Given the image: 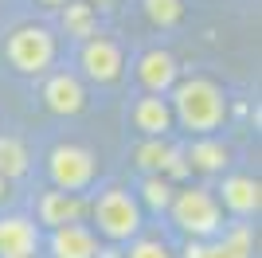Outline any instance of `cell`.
<instances>
[{
  "instance_id": "obj_11",
  "label": "cell",
  "mask_w": 262,
  "mask_h": 258,
  "mask_svg": "<svg viewBox=\"0 0 262 258\" xmlns=\"http://www.w3.org/2000/svg\"><path fill=\"white\" fill-rule=\"evenodd\" d=\"M133 164H137V172H161L168 180L188 176L184 153H180V145H172L168 137H141L133 145Z\"/></svg>"
},
{
  "instance_id": "obj_8",
  "label": "cell",
  "mask_w": 262,
  "mask_h": 258,
  "mask_svg": "<svg viewBox=\"0 0 262 258\" xmlns=\"http://www.w3.org/2000/svg\"><path fill=\"white\" fill-rule=\"evenodd\" d=\"M39 98L55 118H78L86 110V86L75 71H47Z\"/></svg>"
},
{
  "instance_id": "obj_3",
  "label": "cell",
  "mask_w": 262,
  "mask_h": 258,
  "mask_svg": "<svg viewBox=\"0 0 262 258\" xmlns=\"http://www.w3.org/2000/svg\"><path fill=\"white\" fill-rule=\"evenodd\" d=\"M168 219L184 239H211L223 231V204H219L215 188H204V184H188V188H176L172 204H168Z\"/></svg>"
},
{
  "instance_id": "obj_12",
  "label": "cell",
  "mask_w": 262,
  "mask_h": 258,
  "mask_svg": "<svg viewBox=\"0 0 262 258\" xmlns=\"http://www.w3.org/2000/svg\"><path fill=\"white\" fill-rule=\"evenodd\" d=\"M180 153H184L188 172H196V176H223L231 168V161H235L231 145L219 133H196L192 145H184Z\"/></svg>"
},
{
  "instance_id": "obj_15",
  "label": "cell",
  "mask_w": 262,
  "mask_h": 258,
  "mask_svg": "<svg viewBox=\"0 0 262 258\" xmlns=\"http://www.w3.org/2000/svg\"><path fill=\"white\" fill-rule=\"evenodd\" d=\"M47 254L51 258H98V235L90 223H63L47 231Z\"/></svg>"
},
{
  "instance_id": "obj_10",
  "label": "cell",
  "mask_w": 262,
  "mask_h": 258,
  "mask_svg": "<svg viewBox=\"0 0 262 258\" xmlns=\"http://www.w3.org/2000/svg\"><path fill=\"white\" fill-rule=\"evenodd\" d=\"M215 196L223 204V211H231L235 219H254L262 211V184L251 172H223Z\"/></svg>"
},
{
  "instance_id": "obj_9",
  "label": "cell",
  "mask_w": 262,
  "mask_h": 258,
  "mask_svg": "<svg viewBox=\"0 0 262 258\" xmlns=\"http://www.w3.org/2000/svg\"><path fill=\"white\" fill-rule=\"evenodd\" d=\"M43 247V227L35 215H16L0 211V258H35Z\"/></svg>"
},
{
  "instance_id": "obj_21",
  "label": "cell",
  "mask_w": 262,
  "mask_h": 258,
  "mask_svg": "<svg viewBox=\"0 0 262 258\" xmlns=\"http://www.w3.org/2000/svg\"><path fill=\"white\" fill-rule=\"evenodd\" d=\"M121 258H176V250L164 243V239H157V235H137L125 243V250H121Z\"/></svg>"
},
{
  "instance_id": "obj_23",
  "label": "cell",
  "mask_w": 262,
  "mask_h": 258,
  "mask_svg": "<svg viewBox=\"0 0 262 258\" xmlns=\"http://www.w3.org/2000/svg\"><path fill=\"white\" fill-rule=\"evenodd\" d=\"M8 200H12V180L0 176V204H8Z\"/></svg>"
},
{
  "instance_id": "obj_4",
  "label": "cell",
  "mask_w": 262,
  "mask_h": 258,
  "mask_svg": "<svg viewBox=\"0 0 262 258\" xmlns=\"http://www.w3.org/2000/svg\"><path fill=\"white\" fill-rule=\"evenodd\" d=\"M4 59L16 75H28V78H39L47 75L59 59V39H55L51 28L43 24H24L4 39Z\"/></svg>"
},
{
  "instance_id": "obj_5",
  "label": "cell",
  "mask_w": 262,
  "mask_h": 258,
  "mask_svg": "<svg viewBox=\"0 0 262 258\" xmlns=\"http://www.w3.org/2000/svg\"><path fill=\"white\" fill-rule=\"evenodd\" d=\"M47 180L51 188H63V192H90L98 180V157L86 145L63 141L47 153Z\"/></svg>"
},
{
  "instance_id": "obj_14",
  "label": "cell",
  "mask_w": 262,
  "mask_h": 258,
  "mask_svg": "<svg viewBox=\"0 0 262 258\" xmlns=\"http://www.w3.org/2000/svg\"><path fill=\"white\" fill-rule=\"evenodd\" d=\"M86 207H90V200L82 192L47 188V192H39V200H35V223L43 227V231L63 227V223H78V219H86Z\"/></svg>"
},
{
  "instance_id": "obj_7",
  "label": "cell",
  "mask_w": 262,
  "mask_h": 258,
  "mask_svg": "<svg viewBox=\"0 0 262 258\" xmlns=\"http://www.w3.org/2000/svg\"><path fill=\"white\" fill-rule=\"evenodd\" d=\"M254 254V231L251 223L223 227L211 239H188L184 258H251Z\"/></svg>"
},
{
  "instance_id": "obj_17",
  "label": "cell",
  "mask_w": 262,
  "mask_h": 258,
  "mask_svg": "<svg viewBox=\"0 0 262 258\" xmlns=\"http://www.w3.org/2000/svg\"><path fill=\"white\" fill-rule=\"evenodd\" d=\"M28 168H32V153H28V145H24L16 133H0V176L16 184V180L28 176Z\"/></svg>"
},
{
  "instance_id": "obj_25",
  "label": "cell",
  "mask_w": 262,
  "mask_h": 258,
  "mask_svg": "<svg viewBox=\"0 0 262 258\" xmlns=\"http://www.w3.org/2000/svg\"><path fill=\"white\" fill-rule=\"evenodd\" d=\"M35 258H39V254H35Z\"/></svg>"
},
{
  "instance_id": "obj_2",
  "label": "cell",
  "mask_w": 262,
  "mask_h": 258,
  "mask_svg": "<svg viewBox=\"0 0 262 258\" xmlns=\"http://www.w3.org/2000/svg\"><path fill=\"white\" fill-rule=\"evenodd\" d=\"M86 215L94 219V235H102L106 243L121 247L129 243L137 231H145V207L137 204V196L125 184H106L94 200H90Z\"/></svg>"
},
{
  "instance_id": "obj_18",
  "label": "cell",
  "mask_w": 262,
  "mask_h": 258,
  "mask_svg": "<svg viewBox=\"0 0 262 258\" xmlns=\"http://www.w3.org/2000/svg\"><path fill=\"white\" fill-rule=\"evenodd\" d=\"M59 12H63V32L71 39L82 43L98 32V12L90 8L86 0H67V4H59Z\"/></svg>"
},
{
  "instance_id": "obj_24",
  "label": "cell",
  "mask_w": 262,
  "mask_h": 258,
  "mask_svg": "<svg viewBox=\"0 0 262 258\" xmlns=\"http://www.w3.org/2000/svg\"><path fill=\"white\" fill-rule=\"evenodd\" d=\"M43 8H59V4H67V0H39Z\"/></svg>"
},
{
  "instance_id": "obj_20",
  "label": "cell",
  "mask_w": 262,
  "mask_h": 258,
  "mask_svg": "<svg viewBox=\"0 0 262 258\" xmlns=\"http://www.w3.org/2000/svg\"><path fill=\"white\" fill-rule=\"evenodd\" d=\"M141 12L157 32H168V28H176V24L184 20L188 4L184 0H141Z\"/></svg>"
},
{
  "instance_id": "obj_13",
  "label": "cell",
  "mask_w": 262,
  "mask_h": 258,
  "mask_svg": "<svg viewBox=\"0 0 262 258\" xmlns=\"http://www.w3.org/2000/svg\"><path fill=\"white\" fill-rule=\"evenodd\" d=\"M133 75H137L145 94H168L172 82L180 78V63L168 47H145L133 63Z\"/></svg>"
},
{
  "instance_id": "obj_6",
  "label": "cell",
  "mask_w": 262,
  "mask_h": 258,
  "mask_svg": "<svg viewBox=\"0 0 262 258\" xmlns=\"http://www.w3.org/2000/svg\"><path fill=\"white\" fill-rule=\"evenodd\" d=\"M78 71H82V78H90L94 86L121 82V75H125V51H121V43L94 32L90 39H82V47H78Z\"/></svg>"
},
{
  "instance_id": "obj_1",
  "label": "cell",
  "mask_w": 262,
  "mask_h": 258,
  "mask_svg": "<svg viewBox=\"0 0 262 258\" xmlns=\"http://www.w3.org/2000/svg\"><path fill=\"white\" fill-rule=\"evenodd\" d=\"M168 106H172V121L180 129H188L192 137L196 133H219L227 125L231 102L227 90L208 75H192V78H176L168 90Z\"/></svg>"
},
{
  "instance_id": "obj_16",
  "label": "cell",
  "mask_w": 262,
  "mask_h": 258,
  "mask_svg": "<svg viewBox=\"0 0 262 258\" xmlns=\"http://www.w3.org/2000/svg\"><path fill=\"white\" fill-rule=\"evenodd\" d=\"M129 125L141 133V137H168L176 129L172 121V106L164 94H141L129 106Z\"/></svg>"
},
{
  "instance_id": "obj_19",
  "label": "cell",
  "mask_w": 262,
  "mask_h": 258,
  "mask_svg": "<svg viewBox=\"0 0 262 258\" xmlns=\"http://www.w3.org/2000/svg\"><path fill=\"white\" fill-rule=\"evenodd\" d=\"M172 180L168 176H161V172H141V180H137V204L149 207V211H168V204H172Z\"/></svg>"
},
{
  "instance_id": "obj_22",
  "label": "cell",
  "mask_w": 262,
  "mask_h": 258,
  "mask_svg": "<svg viewBox=\"0 0 262 258\" xmlns=\"http://www.w3.org/2000/svg\"><path fill=\"white\" fill-rule=\"evenodd\" d=\"M86 4H90L94 12H114V8L121 4V0H86Z\"/></svg>"
}]
</instances>
